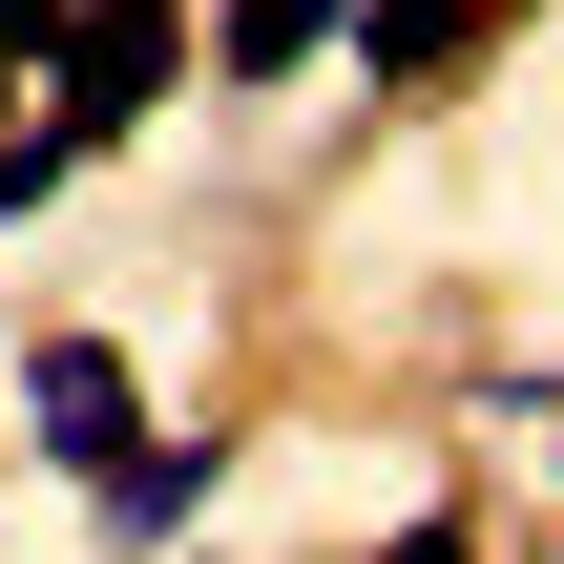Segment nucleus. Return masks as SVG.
Wrapping results in <instances>:
<instances>
[{"instance_id":"nucleus-1","label":"nucleus","mask_w":564,"mask_h":564,"mask_svg":"<svg viewBox=\"0 0 564 564\" xmlns=\"http://www.w3.org/2000/svg\"><path fill=\"white\" fill-rule=\"evenodd\" d=\"M42 63H63V147H105V126H147V105H167L188 21H167V0H63V21H42Z\"/></svg>"},{"instance_id":"nucleus-2","label":"nucleus","mask_w":564,"mask_h":564,"mask_svg":"<svg viewBox=\"0 0 564 564\" xmlns=\"http://www.w3.org/2000/svg\"><path fill=\"white\" fill-rule=\"evenodd\" d=\"M21 440H42L63 481H84V460H126V440H147L126 356H105V335H42V356H21Z\"/></svg>"},{"instance_id":"nucleus-3","label":"nucleus","mask_w":564,"mask_h":564,"mask_svg":"<svg viewBox=\"0 0 564 564\" xmlns=\"http://www.w3.org/2000/svg\"><path fill=\"white\" fill-rule=\"evenodd\" d=\"M105 481V544H167L188 502H209V440H126V460H84Z\"/></svg>"},{"instance_id":"nucleus-4","label":"nucleus","mask_w":564,"mask_h":564,"mask_svg":"<svg viewBox=\"0 0 564 564\" xmlns=\"http://www.w3.org/2000/svg\"><path fill=\"white\" fill-rule=\"evenodd\" d=\"M335 42H356V84H440V63L481 42V0H356Z\"/></svg>"},{"instance_id":"nucleus-5","label":"nucleus","mask_w":564,"mask_h":564,"mask_svg":"<svg viewBox=\"0 0 564 564\" xmlns=\"http://www.w3.org/2000/svg\"><path fill=\"white\" fill-rule=\"evenodd\" d=\"M335 21H356V0H230L209 63H230V84H293V63H335Z\"/></svg>"},{"instance_id":"nucleus-6","label":"nucleus","mask_w":564,"mask_h":564,"mask_svg":"<svg viewBox=\"0 0 564 564\" xmlns=\"http://www.w3.org/2000/svg\"><path fill=\"white\" fill-rule=\"evenodd\" d=\"M377 564H460V523H398V544H377Z\"/></svg>"}]
</instances>
